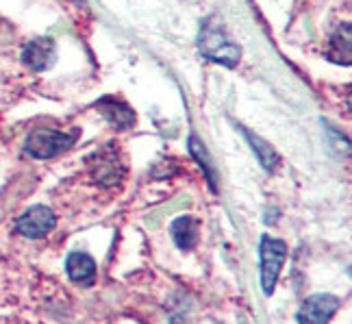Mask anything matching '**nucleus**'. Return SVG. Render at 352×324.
Segmentation results:
<instances>
[{"instance_id":"39448f33","label":"nucleus","mask_w":352,"mask_h":324,"mask_svg":"<svg viewBox=\"0 0 352 324\" xmlns=\"http://www.w3.org/2000/svg\"><path fill=\"white\" fill-rule=\"evenodd\" d=\"M55 226H57V215L44 205H35L31 209H26L16 222L18 233L29 239L46 237Z\"/></svg>"},{"instance_id":"f257e3e1","label":"nucleus","mask_w":352,"mask_h":324,"mask_svg":"<svg viewBox=\"0 0 352 324\" xmlns=\"http://www.w3.org/2000/svg\"><path fill=\"white\" fill-rule=\"evenodd\" d=\"M198 48L207 59L218 61L228 67L237 65L239 55H241L239 46L226 37L222 22H218L215 18H209V20H205V24H202L200 37H198Z\"/></svg>"},{"instance_id":"6e6552de","label":"nucleus","mask_w":352,"mask_h":324,"mask_svg":"<svg viewBox=\"0 0 352 324\" xmlns=\"http://www.w3.org/2000/svg\"><path fill=\"white\" fill-rule=\"evenodd\" d=\"M65 272L70 281L78 283V285L91 288L96 283V261L87 252H70L65 259Z\"/></svg>"},{"instance_id":"0eeeda50","label":"nucleus","mask_w":352,"mask_h":324,"mask_svg":"<svg viewBox=\"0 0 352 324\" xmlns=\"http://www.w3.org/2000/svg\"><path fill=\"white\" fill-rule=\"evenodd\" d=\"M55 59H57V48H55V42H52L50 37L33 39V42H29V46H26L22 52V61L35 72L48 70V67L55 63Z\"/></svg>"},{"instance_id":"f8f14e48","label":"nucleus","mask_w":352,"mask_h":324,"mask_svg":"<svg viewBox=\"0 0 352 324\" xmlns=\"http://www.w3.org/2000/svg\"><path fill=\"white\" fill-rule=\"evenodd\" d=\"M243 131V135H246V140L250 142V146H252V151L256 153V157H259V164L267 170V172H272L276 166H278V155L274 153V148L270 146L267 142H263L259 135H252L250 131H246V129H241Z\"/></svg>"},{"instance_id":"20e7f679","label":"nucleus","mask_w":352,"mask_h":324,"mask_svg":"<svg viewBox=\"0 0 352 324\" xmlns=\"http://www.w3.org/2000/svg\"><path fill=\"white\" fill-rule=\"evenodd\" d=\"M76 142V133H61L52 129H35L26 138V153L35 159H50L67 151Z\"/></svg>"},{"instance_id":"f03ea898","label":"nucleus","mask_w":352,"mask_h":324,"mask_svg":"<svg viewBox=\"0 0 352 324\" xmlns=\"http://www.w3.org/2000/svg\"><path fill=\"white\" fill-rule=\"evenodd\" d=\"M87 164H89L91 179L100 187H113L126 174L124 155L120 153L118 144H104L87 159Z\"/></svg>"},{"instance_id":"9b49d317","label":"nucleus","mask_w":352,"mask_h":324,"mask_svg":"<svg viewBox=\"0 0 352 324\" xmlns=\"http://www.w3.org/2000/svg\"><path fill=\"white\" fill-rule=\"evenodd\" d=\"M329 59L335 63L350 65V24H344L335 31L329 46Z\"/></svg>"},{"instance_id":"7ed1b4c3","label":"nucleus","mask_w":352,"mask_h":324,"mask_svg":"<svg viewBox=\"0 0 352 324\" xmlns=\"http://www.w3.org/2000/svg\"><path fill=\"white\" fill-rule=\"evenodd\" d=\"M259 255H261V288L265 296H272L276 281L280 277L283 263L287 259V244L283 239L263 235Z\"/></svg>"},{"instance_id":"9d476101","label":"nucleus","mask_w":352,"mask_h":324,"mask_svg":"<svg viewBox=\"0 0 352 324\" xmlns=\"http://www.w3.org/2000/svg\"><path fill=\"white\" fill-rule=\"evenodd\" d=\"M96 107H98V111L118 129H131L135 125V114L124 102H120L116 98H102Z\"/></svg>"},{"instance_id":"1a4fd4ad","label":"nucleus","mask_w":352,"mask_h":324,"mask_svg":"<svg viewBox=\"0 0 352 324\" xmlns=\"http://www.w3.org/2000/svg\"><path fill=\"white\" fill-rule=\"evenodd\" d=\"M170 233L181 250H192L198 244V220L192 215H181L172 222Z\"/></svg>"},{"instance_id":"423d86ee","label":"nucleus","mask_w":352,"mask_h":324,"mask_svg":"<svg viewBox=\"0 0 352 324\" xmlns=\"http://www.w3.org/2000/svg\"><path fill=\"white\" fill-rule=\"evenodd\" d=\"M340 309V299L333 294H314L298 309V324H329Z\"/></svg>"},{"instance_id":"ddd939ff","label":"nucleus","mask_w":352,"mask_h":324,"mask_svg":"<svg viewBox=\"0 0 352 324\" xmlns=\"http://www.w3.org/2000/svg\"><path fill=\"white\" fill-rule=\"evenodd\" d=\"M189 151H192L194 159L198 161V166L202 168V172H205V177H207V181H209V185H211V190H213V192H218V177H215V170H213V166H211L209 153H207L205 144H202V142L196 138V135H192V138H189Z\"/></svg>"}]
</instances>
